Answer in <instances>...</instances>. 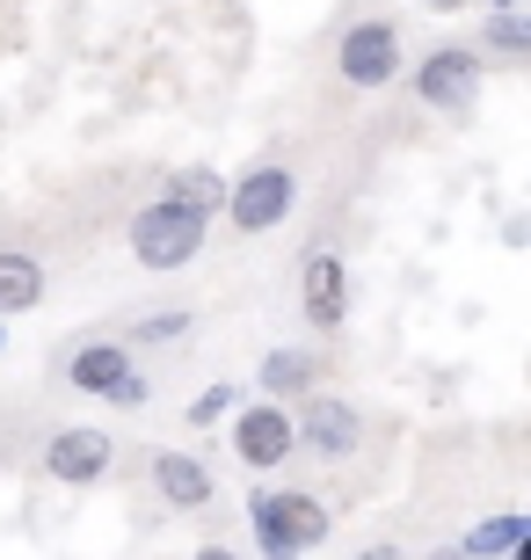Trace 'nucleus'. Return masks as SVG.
I'll return each instance as SVG.
<instances>
[{
  "mask_svg": "<svg viewBox=\"0 0 531 560\" xmlns=\"http://www.w3.org/2000/svg\"><path fill=\"white\" fill-rule=\"evenodd\" d=\"M247 524H255V546H263V560H299L313 553V546H327V510L313 495H299V488H263V495L247 502Z\"/></svg>",
  "mask_w": 531,
  "mask_h": 560,
  "instance_id": "obj_1",
  "label": "nucleus"
},
{
  "mask_svg": "<svg viewBox=\"0 0 531 560\" xmlns=\"http://www.w3.org/2000/svg\"><path fill=\"white\" fill-rule=\"evenodd\" d=\"M131 255H139V270H153V277H168V270H189L197 255H205V219H189V211H175V205H153L146 211H131Z\"/></svg>",
  "mask_w": 531,
  "mask_h": 560,
  "instance_id": "obj_2",
  "label": "nucleus"
},
{
  "mask_svg": "<svg viewBox=\"0 0 531 560\" xmlns=\"http://www.w3.org/2000/svg\"><path fill=\"white\" fill-rule=\"evenodd\" d=\"M335 73H343V88H357V95L401 81V22H386V15L349 22L343 37H335Z\"/></svg>",
  "mask_w": 531,
  "mask_h": 560,
  "instance_id": "obj_3",
  "label": "nucleus"
},
{
  "mask_svg": "<svg viewBox=\"0 0 531 560\" xmlns=\"http://www.w3.org/2000/svg\"><path fill=\"white\" fill-rule=\"evenodd\" d=\"M291 205H299V175H291L285 161L247 167L241 183L226 189V219H233L241 233H277L291 219Z\"/></svg>",
  "mask_w": 531,
  "mask_h": 560,
  "instance_id": "obj_4",
  "label": "nucleus"
},
{
  "mask_svg": "<svg viewBox=\"0 0 531 560\" xmlns=\"http://www.w3.org/2000/svg\"><path fill=\"white\" fill-rule=\"evenodd\" d=\"M473 95H481V51H473V44H437V51L415 66V103L459 117V109H473Z\"/></svg>",
  "mask_w": 531,
  "mask_h": 560,
  "instance_id": "obj_5",
  "label": "nucleus"
},
{
  "mask_svg": "<svg viewBox=\"0 0 531 560\" xmlns=\"http://www.w3.org/2000/svg\"><path fill=\"white\" fill-rule=\"evenodd\" d=\"M291 408H277V400H255V408H241L233 416V458L241 466H255V474H269V466H285L291 458Z\"/></svg>",
  "mask_w": 531,
  "mask_h": 560,
  "instance_id": "obj_6",
  "label": "nucleus"
},
{
  "mask_svg": "<svg viewBox=\"0 0 531 560\" xmlns=\"http://www.w3.org/2000/svg\"><path fill=\"white\" fill-rule=\"evenodd\" d=\"M291 436L313 444L321 458H349L357 436H365V416H357V400H343V394H313L307 408H299V422H291Z\"/></svg>",
  "mask_w": 531,
  "mask_h": 560,
  "instance_id": "obj_7",
  "label": "nucleus"
},
{
  "mask_svg": "<svg viewBox=\"0 0 531 560\" xmlns=\"http://www.w3.org/2000/svg\"><path fill=\"white\" fill-rule=\"evenodd\" d=\"M109 458H117L109 430H59L51 444H44V474L66 480V488H88V480L109 474Z\"/></svg>",
  "mask_w": 531,
  "mask_h": 560,
  "instance_id": "obj_8",
  "label": "nucleus"
},
{
  "mask_svg": "<svg viewBox=\"0 0 531 560\" xmlns=\"http://www.w3.org/2000/svg\"><path fill=\"white\" fill-rule=\"evenodd\" d=\"M299 291H307V320L321 335H335L349 320V270H343V255L335 248H321L307 262V277H299Z\"/></svg>",
  "mask_w": 531,
  "mask_h": 560,
  "instance_id": "obj_9",
  "label": "nucleus"
},
{
  "mask_svg": "<svg viewBox=\"0 0 531 560\" xmlns=\"http://www.w3.org/2000/svg\"><path fill=\"white\" fill-rule=\"evenodd\" d=\"M131 372H139L131 364V342H81V350L66 357V386L73 394H95V400H109Z\"/></svg>",
  "mask_w": 531,
  "mask_h": 560,
  "instance_id": "obj_10",
  "label": "nucleus"
},
{
  "mask_svg": "<svg viewBox=\"0 0 531 560\" xmlns=\"http://www.w3.org/2000/svg\"><path fill=\"white\" fill-rule=\"evenodd\" d=\"M153 488L168 510H205L211 502V466L197 452H161L153 458Z\"/></svg>",
  "mask_w": 531,
  "mask_h": 560,
  "instance_id": "obj_11",
  "label": "nucleus"
},
{
  "mask_svg": "<svg viewBox=\"0 0 531 560\" xmlns=\"http://www.w3.org/2000/svg\"><path fill=\"white\" fill-rule=\"evenodd\" d=\"M44 306V262L30 248H0V320Z\"/></svg>",
  "mask_w": 531,
  "mask_h": 560,
  "instance_id": "obj_12",
  "label": "nucleus"
},
{
  "mask_svg": "<svg viewBox=\"0 0 531 560\" xmlns=\"http://www.w3.org/2000/svg\"><path fill=\"white\" fill-rule=\"evenodd\" d=\"M524 546H531V517L503 510V517L473 524L466 539H459V553H466V560H510V553H524Z\"/></svg>",
  "mask_w": 531,
  "mask_h": 560,
  "instance_id": "obj_13",
  "label": "nucleus"
},
{
  "mask_svg": "<svg viewBox=\"0 0 531 560\" xmlns=\"http://www.w3.org/2000/svg\"><path fill=\"white\" fill-rule=\"evenodd\" d=\"M161 205L189 211V219H211V211L226 205V183L211 175V167H183V175H168V183H161Z\"/></svg>",
  "mask_w": 531,
  "mask_h": 560,
  "instance_id": "obj_14",
  "label": "nucleus"
},
{
  "mask_svg": "<svg viewBox=\"0 0 531 560\" xmlns=\"http://www.w3.org/2000/svg\"><path fill=\"white\" fill-rule=\"evenodd\" d=\"M313 378H321V364H313L307 350H269L263 357V386H269V400H277V408H285L291 394H307Z\"/></svg>",
  "mask_w": 531,
  "mask_h": 560,
  "instance_id": "obj_15",
  "label": "nucleus"
},
{
  "mask_svg": "<svg viewBox=\"0 0 531 560\" xmlns=\"http://www.w3.org/2000/svg\"><path fill=\"white\" fill-rule=\"evenodd\" d=\"M473 51H481V59H488V51H503V59H524V51H531V22H524V8H503V15H488V22H481V44H473Z\"/></svg>",
  "mask_w": 531,
  "mask_h": 560,
  "instance_id": "obj_16",
  "label": "nucleus"
},
{
  "mask_svg": "<svg viewBox=\"0 0 531 560\" xmlns=\"http://www.w3.org/2000/svg\"><path fill=\"white\" fill-rule=\"evenodd\" d=\"M233 408H241V394H233V386H205V394H197V408H189V422H197V430H211V422H226Z\"/></svg>",
  "mask_w": 531,
  "mask_h": 560,
  "instance_id": "obj_17",
  "label": "nucleus"
},
{
  "mask_svg": "<svg viewBox=\"0 0 531 560\" xmlns=\"http://www.w3.org/2000/svg\"><path fill=\"white\" fill-rule=\"evenodd\" d=\"M168 335H189V313H153V320H139L131 342H168Z\"/></svg>",
  "mask_w": 531,
  "mask_h": 560,
  "instance_id": "obj_18",
  "label": "nucleus"
},
{
  "mask_svg": "<svg viewBox=\"0 0 531 560\" xmlns=\"http://www.w3.org/2000/svg\"><path fill=\"white\" fill-rule=\"evenodd\" d=\"M109 408H146V378L131 372V378H124V386H117V394H109Z\"/></svg>",
  "mask_w": 531,
  "mask_h": 560,
  "instance_id": "obj_19",
  "label": "nucleus"
},
{
  "mask_svg": "<svg viewBox=\"0 0 531 560\" xmlns=\"http://www.w3.org/2000/svg\"><path fill=\"white\" fill-rule=\"evenodd\" d=\"M357 560H408V553H401V546H365Z\"/></svg>",
  "mask_w": 531,
  "mask_h": 560,
  "instance_id": "obj_20",
  "label": "nucleus"
},
{
  "mask_svg": "<svg viewBox=\"0 0 531 560\" xmlns=\"http://www.w3.org/2000/svg\"><path fill=\"white\" fill-rule=\"evenodd\" d=\"M197 560H241L233 546H197Z\"/></svg>",
  "mask_w": 531,
  "mask_h": 560,
  "instance_id": "obj_21",
  "label": "nucleus"
},
{
  "mask_svg": "<svg viewBox=\"0 0 531 560\" xmlns=\"http://www.w3.org/2000/svg\"><path fill=\"white\" fill-rule=\"evenodd\" d=\"M0 350H8V320H0Z\"/></svg>",
  "mask_w": 531,
  "mask_h": 560,
  "instance_id": "obj_22",
  "label": "nucleus"
}]
</instances>
